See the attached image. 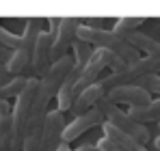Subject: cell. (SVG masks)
<instances>
[{
	"label": "cell",
	"mask_w": 160,
	"mask_h": 151,
	"mask_svg": "<svg viewBox=\"0 0 160 151\" xmlns=\"http://www.w3.org/2000/svg\"><path fill=\"white\" fill-rule=\"evenodd\" d=\"M37 89H39V80L28 78L24 91L15 97V106H11V151H22Z\"/></svg>",
	"instance_id": "obj_1"
},
{
	"label": "cell",
	"mask_w": 160,
	"mask_h": 151,
	"mask_svg": "<svg viewBox=\"0 0 160 151\" xmlns=\"http://www.w3.org/2000/svg\"><path fill=\"white\" fill-rule=\"evenodd\" d=\"M76 37L82 39V41H87V43H91L93 48H102V50L112 52V54L119 56L126 65H130V63H134V61L141 58V54L134 50V48H130L121 37H117L112 30H106V28H91V26L80 24Z\"/></svg>",
	"instance_id": "obj_2"
},
{
	"label": "cell",
	"mask_w": 160,
	"mask_h": 151,
	"mask_svg": "<svg viewBox=\"0 0 160 151\" xmlns=\"http://www.w3.org/2000/svg\"><path fill=\"white\" fill-rule=\"evenodd\" d=\"M46 20L43 17H26L24 20V32H22V46L20 50L13 52L11 61L7 63V71L13 76H24L28 78V69H30V58H32V50L37 43V37L41 32V24Z\"/></svg>",
	"instance_id": "obj_3"
},
{
	"label": "cell",
	"mask_w": 160,
	"mask_h": 151,
	"mask_svg": "<svg viewBox=\"0 0 160 151\" xmlns=\"http://www.w3.org/2000/svg\"><path fill=\"white\" fill-rule=\"evenodd\" d=\"M104 69H106L104 63H102L95 54H91V58H89L87 67L82 69L80 78L76 80V84H74L72 89H61V91L56 93V110L65 114L82 91H87L89 86H93V84H98V82L102 80V71H104Z\"/></svg>",
	"instance_id": "obj_4"
},
{
	"label": "cell",
	"mask_w": 160,
	"mask_h": 151,
	"mask_svg": "<svg viewBox=\"0 0 160 151\" xmlns=\"http://www.w3.org/2000/svg\"><path fill=\"white\" fill-rule=\"evenodd\" d=\"M141 76H160V56H141L138 61L126 65L121 71L110 74V76H102L100 86L108 93V91H112L117 86L132 84L134 80L141 78Z\"/></svg>",
	"instance_id": "obj_5"
},
{
	"label": "cell",
	"mask_w": 160,
	"mask_h": 151,
	"mask_svg": "<svg viewBox=\"0 0 160 151\" xmlns=\"http://www.w3.org/2000/svg\"><path fill=\"white\" fill-rule=\"evenodd\" d=\"M95 108H100V112L104 114V123L108 125H112L115 129H119L121 134H126V136H130L132 140H136L138 145H149V140H152V134H149V127L145 125H138L136 121H132L121 108H117V106H112L110 101L104 100L98 101V106Z\"/></svg>",
	"instance_id": "obj_6"
},
{
	"label": "cell",
	"mask_w": 160,
	"mask_h": 151,
	"mask_svg": "<svg viewBox=\"0 0 160 151\" xmlns=\"http://www.w3.org/2000/svg\"><path fill=\"white\" fill-rule=\"evenodd\" d=\"M52 43H54L52 35H50L48 30H41V32H39V37H37L35 50H32L28 78L41 80L43 76L48 74V69L52 67V61H50V54H52Z\"/></svg>",
	"instance_id": "obj_7"
},
{
	"label": "cell",
	"mask_w": 160,
	"mask_h": 151,
	"mask_svg": "<svg viewBox=\"0 0 160 151\" xmlns=\"http://www.w3.org/2000/svg\"><path fill=\"white\" fill-rule=\"evenodd\" d=\"M80 17H61V26H58V32L54 37L52 43V54H50V61L56 63L61 58L67 56V50L72 48V43L78 39V28H80Z\"/></svg>",
	"instance_id": "obj_8"
},
{
	"label": "cell",
	"mask_w": 160,
	"mask_h": 151,
	"mask_svg": "<svg viewBox=\"0 0 160 151\" xmlns=\"http://www.w3.org/2000/svg\"><path fill=\"white\" fill-rule=\"evenodd\" d=\"M65 114L58 110H50L43 123V134H41V143L39 151H58L63 145V129H65Z\"/></svg>",
	"instance_id": "obj_9"
},
{
	"label": "cell",
	"mask_w": 160,
	"mask_h": 151,
	"mask_svg": "<svg viewBox=\"0 0 160 151\" xmlns=\"http://www.w3.org/2000/svg\"><path fill=\"white\" fill-rule=\"evenodd\" d=\"M106 101H110L112 106H128V108H143V106H147L152 97L143 91V89H138V86H134V84H126V86H117V89H112V91H108L106 95Z\"/></svg>",
	"instance_id": "obj_10"
},
{
	"label": "cell",
	"mask_w": 160,
	"mask_h": 151,
	"mask_svg": "<svg viewBox=\"0 0 160 151\" xmlns=\"http://www.w3.org/2000/svg\"><path fill=\"white\" fill-rule=\"evenodd\" d=\"M102 123H104V114L100 112V108H91L89 112L76 117L72 123L65 125V129H63V143L69 145V143H74L76 138H80L84 132H89V129H93V127L102 125Z\"/></svg>",
	"instance_id": "obj_11"
},
{
	"label": "cell",
	"mask_w": 160,
	"mask_h": 151,
	"mask_svg": "<svg viewBox=\"0 0 160 151\" xmlns=\"http://www.w3.org/2000/svg\"><path fill=\"white\" fill-rule=\"evenodd\" d=\"M104 95H106V91L100 86V82L98 84H93V86H89L87 91H82L76 101L72 104V108H69V112L74 114V119L80 117V114H84V112H89L91 108H95L98 106V101L104 100Z\"/></svg>",
	"instance_id": "obj_12"
},
{
	"label": "cell",
	"mask_w": 160,
	"mask_h": 151,
	"mask_svg": "<svg viewBox=\"0 0 160 151\" xmlns=\"http://www.w3.org/2000/svg\"><path fill=\"white\" fill-rule=\"evenodd\" d=\"M130 48L138 52V54H145V56H160V43L156 39H152L149 35L141 32V30H134V32H128L121 37Z\"/></svg>",
	"instance_id": "obj_13"
},
{
	"label": "cell",
	"mask_w": 160,
	"mask_h": 151,
	"mask_svg": "<svg viewBox=\"0 0 160 151\" xmlns=\"http://www.w3.org/2000/svg\"><path fill=\"white\" fill-rule=\"evenodd\" d=\"M132 121H136L138 125H149V123H160V97L152 100L147 106L143 108H128L126 112Z\"/></svg>",
	"instance_id": "obj_14"
},
{
	"label": "cell",
	"mask_w": 160,
	"mask_h": 151,
	"mask_svg": "<svg viewBox=\"0 0 160 151\" xmlns=\"http://www.w3.org/2000/svg\"><path fill=\"white\" fill-rule=\"evenodd\" d=\"M102 129H104V138H106L112 147H117L119 151H149L147 147L138 145L136 140H132L126 134H121L119 129H115V127L108 125V123H102Z\"/></svg>",
	"instance_id": "obj_15"
},
{
	"label": "cell",
	"mask_w": 160,
	"mask_h": 151,
	"mask_svg": "<svg viewBox=\"0 0 160 151\" xmlns=\"http://www.w3.org/2000/svg\"><path fill=\"white\" fill-rule=\"evenodd\" d=\"M147 17H117L115 20V26H112V32L117 37H123L128 32H134V30H141L143 24H145Z\"/></svg>",
	"instance_id": "obj_16"
},
{
	"label": "cell",
	"mask_w": 160,
	"mask_h": 151,
	"mask_svg": "<svg viewBox=\"0 0 160 151\" xmlns=\"http://www.w3.org/2000/svg\"><path fill=\"white\" fill-rule=\"evenodd\" d=\"M28 78L24 76H15V78H11L7 84H2L0 86V100H11V97H18L22 91H24V86H26Z\"/></svg>",
	"instance_id": "obj_17"
},
{
	"label": "cell",
	"mask_w": 160,
	"mask_h": 151,
	"mask_svg": "<svg viewBox=\"0 0 160 151\" xmlns=\"http://www.w3.org/2000/svg\"><path fill=\"white\" fill-rule=\"evenodd\" d=\"M72 50H74V65H78V67H87V63H89L91 54L95 52V48H93L91 43L82 41V39H76V41L72 43Z\"/></svg>",
	"instance_id": "obj_18"
},
{
	"label": "cell",
	"mask_w": 160,
	"mask_h": 151,
	"mask_svg": "<svg viewBox=\"0 0 160 151\" xmlns=\"http://www.w3.org/2000/svg\"><path fill=\"white\" fill-rule=\"evenodd\" d=\"M132 84L138 86V89H143L152 100H154V95L160 97V76H141V78L134 80Z\"/></svg>",
	"instance_id": "obj_19"
},
{
	"label": "cell",
	"mask_w": 160,
	"mask_h": 151,
	"mask_svg": "<svg viewBox=\"0 0 160 151\" xmlns=\"http://www.w3.org/2000/svg\"><path fill=\"white\" fill-rule=\"evenodd\" d=\"M0 151H11V114L0 117Z\"/></svg>",
	"instance_id": "obj_20"
},
{
	"label": "cell",
	"mask_w": 160,
	"mask_h": 151,
	"mask_svg": "<svg viewBox=\"0 0 160 151\" xmlns=\"http://www.w3.org/2000/svg\"><path fill=\"white\" fill-rule=\"evenodd\" d=\"M46 22H48V32L52 35V39H54L56 32H58V26H61V17H48Z\"/></svg>",
	"instance_id": "obj_21"
},
{
	"label": "cell",
	"mask_w": 160,
	"mask_h": 151,
	"mask_svg": "<svg viewBox=\"0 0 160 151\" xmlns=\"http://www.w3.org/2000/svg\"><path fill=\"white\" fill-rule=\"evenodd\" d=\"M11 56H13V52L7 50L4 46H0V63H2V65H7V63L11 61Z\"/></svg>",
	"instance_id": "obj_22"
},
{
	"label": "cell",
	"mask_w": 160,
	"mask_h": 151,
	"mask_svg": "<svg viewBox=\"0 0 160 151\" xmlns=\"http://www.w3.org/2000/svg\"><path fill=\"white\" fill-rule=\"evenodd\" d=\"M11 78H13V76L7 71V65H2V63H0V86H2V84H7Z\"/></svg>",
	"instance_id": "obj_23"
},
{
	"label": "cell",
	"mask_w": 160,
	"mask_h": 151,
	"mask_svg": "<svg viewBox=\"0 0 160 151\" xmlns=\"http://www.w3.org/2000/svg\"><path fill=\"white\" fill-rule=\"evenodd\" d=\"M4 114H11V104L7 100H0V117H4Z\"/></svg>",
	"instance_id": "obj_24"
},
{
	"label": "cell",
	"mask_w": 160,
	"mask_h": 151,
	"mask_svg": "<svg viewBox=\"0 0 160 151\" xmlns=\"http://www.w3.org/2000/svg\"><path fill=\"white\" fill-rule=\"evenodd\" d=\"M76 151H98V147H95V145H82V147H78Z\"/></svg>",
	"instance_id": "obj_25"
},
{
	"label": "cell",
	"mask_w": 160,
	"mask_h": 151,
	"mask_svg": "<svg viewBox=\"0 0 160 151\" xmlns=\"http://www.w3.org/2000/svg\"><path fill=\"white\" fill-rule=\"evenodd\" d=\"M154 149H156V151H160V134L156 136V138H154Z\"/></svg>",
	"instance_id": "obj_26"
},
{
	"label": "cell",
	"mask_w": 160,
	"mask_h": 151,
	"mask_svg": "<svg viewBox=\"0 0 160 151\" xmlns=\"http://www.w3.org/2000/svg\"><path fill=\"white\" fill-rule=\"evenodd\" d=\"M58 151H72V149H69V145H65V143H63V145L58 147Z\"/></svg>",
	"instance_id": "obj_27"
},
{
	"label": "cell",
	"mask_w": 160,
	"mask_h": 151,
	"mask_svg": "<svg viewBox=\"0 0 160 151\" xmlns=\"http://www.w3.org/2000/svg\"><path fill=\"white\" fill-rule=\"evenodd\" d=\"M158 127H160V123H158Z\"/></svg>",
	"instance_id": "obj_28"
},
{
	"label": "cell",
	"mask_w": 160,
	"mask_h": 151,
	"mask_svg": "<svg viewBox=\"0 0 160 151\" xmlns=\"http://www.w3.org/2000/svg\"><path fill=\"white\" fill-rule=\"evenodd\" d=\"M98 151H100V149H98Z\"/></svg>",
	"instance_id": "obj_29"
}]
</instances>
